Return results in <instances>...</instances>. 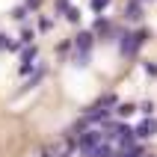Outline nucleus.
Masks as SVG:
<instances>
[{
	"mask_svg": "<svg viewBox=\"0 0 157 157\" xmlns=\"http://www.w3.org/2000/svg\"><path fill=\"white\" fill-rule=\"evenodd\" d=\"M124 15H128V18H131V21H140V3H136V0H133V3H131V6H128V9H124Z\"/></svg>",
	"mask_w": 157,
	"mask_h": 157,
	"instance_id": "nucleus-4",
	"label": "nucleus"
},
{
	"mask_svg": "<svg viewBox=\"0 0 157 157\" xmlns=\"http://www.w3.org/2000/svg\"><path fill=\"white\" fill-rule=\"evenodd\" d=\"M44 157H51V154H44Z\"/></svg>",
	"mask_w": 157,
	"mask_h": 157,
	"instance_id": "nucleus-11",
	"label": "nucleus"
},
{
	"mask_svg": "<svg viewBox=\"0 0 157 157\" xmlns=\"http://www.w3.org/2000/svg\"><path fill=\"white\" fill-rule=\"evenodd\" d=\"M98 145H101V133H98V131L86 133V136H80V148H83V151H89V154H92Z\"/></svg>",
	"mask_w": 157,
	"mask_h": 157,
	"instance_id": "nucleus-1",
	"label": "nucleus"
},
{
	"mask_svg": "<svg viewBox=\"0 0 157 157\" xmlns=\"http://www.w3.org/2000/svg\"><path fill=\"white\" fill-rule=\"evenodd\" d=\"M110 6V0H92V9H95V12H101V9H107Z\"/></svg>",
	"mask_w": 157,
	"mask_h": 157,
	"instance_id": "nucleus-8",
	"label": "nucleus"
},
{
	"mask_svg": "<svg viewBox=\"0 0 157 157\" xmlns=\"http://www.w3.org/2000/svg\"><path fill=\"white\" fill-rule=\"evenodd\" d=\"M157 133V122H151V119H145V122L136 128V136H142V140H148V136H154Z\"/></svg>",
	"mask_w": 157,
	"mask_h": 157,
	"instance_id": "nucleus-3",
	"label": "nucleus"
},
{
	"mask_svg": "<svg viewBox=\"0 0 157 157\" xmlns=\"http://www.w3.org/2000/svg\"><path fill=\"white\" fill-rule=\"evenodd\" d=\"M89 44H92V36H89V33L77 36V51H83V53H86V51H89Z\"/></svg>",
	"mask_w": 157,
	"mask_h": 157,
	"instance_id": "nucleus-5",
	"label": "nucleus"
},
{
	"mask_svg": "<svg viewBox=\"0 0 157 157\" xmlns=\"http://www.w3.org/2000/svg\"><path fill=\"white\" fill-rule=\"evenodd\" d=\"M142 42H145V33H133V36H128V39H124L122 51H124V53H133V51H136V48H140Z\"/></svg>",
	"mask_w": 157,
	"mask_h": 157,
	"instance_id": "nucleus-2",
	"label": "nucleus"
},
{
	"mask_svg": "<svg viewBox=\"0 0 157 157\" xmlns=\"http://www.w3.org/2000/svg\"><path fill=\"white\" fill-rule=\"evenodd\" d=\"M145 71H148V74H157V65L154 62H145Z\"/></svg>",
	"mask_w": 157,
	"mask_h": 157,
	"instance_id": "nucleus-10",
	"label": "nucleus"
},
{
	"mask_svg": "<svg viewBox=\"0 0 157 157\" xmlns=\"http://www.w3.org/2000/svg\"><path fill=\"white\" fill-rule=\"evenodd\" d=\"M133 110H136V107H133V104H122V107H119V113H122V116H131Z\"/></svg>",
	"mask_w": 157,
	"mask_h": 157,
	"instance_id": "nucleus-9",
	"label": "nucleus"
},
{
	"mask_svg": "<svg viewBox=\"0 0 157 157\" xmlns=\"http://www.w3.org/2000/svg\"><path fill=\"white\" fill-rule=\"evenodd\" d=\"M140 154H142V151H140V148H133V145H131V148H124V151H122L119 157H140Z\"/></svg>",
	"mask_w": 157,
	"mask_h": 157,
	"instance_id": "nucleus-7",
	"label": "nucleus"
},
{
	"mask_svg": "<svg viewBox=\"0 0 157 157\" xmlns=\"http://www.w3.org/2000/svg\"><path fill=\"white\" fill-rule=\"evenodd\" d=\"M92 157H113V148H110V145H98V148L92 151Z\"/></svg>",
	"mask_w": 157,
	"mask_h": 157,
	"instance_id": "nucleus-6",
	"label": "nucleus"
}]
</instances>
